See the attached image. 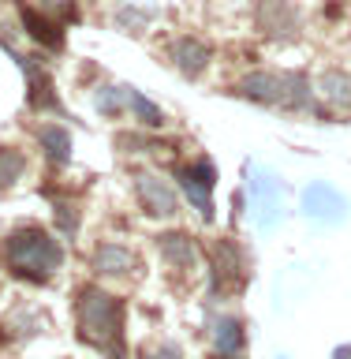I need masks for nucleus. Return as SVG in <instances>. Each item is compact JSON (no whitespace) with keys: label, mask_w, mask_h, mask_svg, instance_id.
<instances>
[{"label":"nucleus","mask_w":351,"mask_h":359,"mask_svg":"<svg viewBox=\"0 0 351 359\" xmlns=\"http://www.w3.org/2000/svg\"><path fill=\"white\" fill-rule=\"evenodd\" d=\"M157 19V8L153 4H139V0H128V4L116 8V27L128 30V34H142L150 22Z\"/></svg>","instance_id":"nucleus-18"},{"label":"nucleus","mask_w":351,"mask_h":359,"mask_svg":"<svg viewBox=\"0 0 351 359\" xmlns=\"http://www.w3.org/2000/svg\"><path fill=\"white\" fill-rule=\"evenodd\" d=\"M34 139H38V146L45 150V157H49L53 165L71 161V131H67L64 123H56V120L38 123V128H34Z\"/></svg>","instance_id":"nucleus-13"},{"label":"nucleus","mask_w":351,"mask_h":359,"mask_svg":"<svg viewBox=\"0 0 351 359\" xmlns=\"http://www.w3.org/2000/svg\"><path fill=\"white\" fill-rule=\"evenodd\" d=\"M22 172H27V154L15 150V146H0V191L15 187Z\"/></svg>","instance_id":"nucleus-19"},{"label":"nucleus","mask_w":351,"mask_h":359,"mask_svg":"<svg viewBox=\"0 0 351 359\" xmlns=\"http://www.w3.org/2000/svg\"><path fill=\"white\" fill-rule=\"evenodd\" d=\"M19 15H22V34H30L38 45H45V49H60L64 45V27L56 19H49L45 11L19 4Z\"/></svg>","instance_id":"nucleus-11"},{"label":"nucleus","mask_w":351,"mask_h":359,"mask_svg":"<svg viewBox=\"0 0 351 359\" xmlns=\"http://www.w3.org/2000/svg\"><path fill=\"white\" fill-rule=\"evenodd\" d=\"M15 64L22 67L27 75V105L34 112H64L60 109V97L53 90V79H49V67H45L41 56H22V53H11Z\"/></svg>","instance_id":"nucleus-7"},{"label":"nucleus","mask_w":351,"mask_h":359,"mask_svg":"<svg viewBox=\"0 0 351 359\" xmlns=\"http://www.w3.org/2000/svg\"><path fill=\"white\" fill-rule=\"evenodd\" d=\"M235 94L269 109H288V112L314 109V90L307 83V75L299 72H251L235 83Z\"/></svg>","instance_id":"nucleus-3"},{"label":"nucleus","mask_w":351,"mask_h":359,"mask_svg":"<svg viewBox=\"0 0 351 359\" xmlns=\"http://www.w3.org/2000/svg\"><path fill=\"white\" fill-rule=\"evenodd\" d=\"M157 247H161V258L172 269H191L198 262V247L195 240H191L187 232H165V236H157Z\"/></svg>","instance_id":"nucleus-14"},{"label":"nucleus","mask_w":351,"mask_h":359,"mask_svg":"<svg viewBox=\"0 0 351 359\" xmlns=\"http://www.w3.org/2000/svg\"><path fill=\"white\" fill-rule=\"evenodd\" d=\"M333 359H351V344H340V348L333 352Z\"/></svg>","instance_id":"nucleus-24"},{"label":"nucleus","mask_w":351,"mask_h":359,"mask_svg":"<svg viewBox=\"0 0 351 359\" xmlns=\"http://www.w3.org/2000/svg\"><path fill=\"white\" fill-rule=\"evenodd\" d=\"M299 210H303V217H310V221H318V224H344L347 213H351V202H347L344 191H336L333 184L314 180V184L303 187Z\"/></svg>","instance_id":"nucleus-5"},{"label":"nucleus","mask_w":351,"mask_h":359,"mask_svg":"<svg viewBox=\"0 0 351 359\" xmlns=\"http://www.w3.org/2000/svg\"><path fill=\"white\" fill-rule=\"evenodd\" d=\"M209 341L217 348V355H235L243 352V322L235 314H217L209 322Z\"/></svg>","instance_id":"nucleus-15"},{"label":"nucleus","mask_w":351,"mask_h":359,"mask_svg":"<svg viewBox=\"0 0 351 359\" xmlns=\"http://www.w3.org/2000/svg\"><path fill=\"white\" fill-rule=\"evenodd\" d=\"M209 60H213V49L206 41L191 38V34H184V38L172 41V64H176V72L184 79H202L206 67H209Z\"/></svg>","instance_id":"nucleus-10"},{"label":"nucleus","mask_w":351,"mask_h":359,"mask_svg":"<svg viewBox=\"0 0 351 359\" xmlns=\"http://www.w3.org/2000/svg\"><path fill=\"white\" fill-rule=\"evenodd\" d=\"M176 184L184 187V195L191 198V206L198 210L202 221H213V184H217V165L209 157H198L195 165H179L176 168Z\"/></svg>","instance_id":"nucleus-6"},{"label":"nucleus","mask_w":351,"mask_h":359,"mask_svg":"<svg viewBox=\"0 0 351 359\" xmlns=\"http://www.w3.org/2000/svg\"><path fill=\"white\" fill-rule=\"evenodd\" d=\"M251 206H254L258 229L273 232L280 224V217H284V187H280L277 172H269V168H251Z\"/></svg>","instance_id":"nucleus-4"},{"label":"nucleus","mask_w":351,"mask_h":359,"mask_svg":"<svg viewBox=\"0 0 351 359\" xmlns=\"http://www.w3.org/2000/svg\"><path fill=\"white\" fill-rule=\"evenodd\" d=\"M53 221H56V232L71 240L78 232V206L75 202H53Z\"/></svg>","instance_id":"nucleus-21"},{"label":"nucleus","mask_w":351,"mask_h":359,"mask_svg":"<svg viewBox=\"0 0 351 359\" xmlns=\"http://www.w3.org/2000/svg\"><path fill=\"white\" fill-rule=\"evenodd\" d=\"M38 11H45L49 19H56L60 27H64V22H75V19H78L75 0H38Z\"/></svg>","instance_id":"nucleus-22"},{"label":"nucleus","mask_w":351,"mask_h":359,"mask_svg":"<svg viewBox=\"0 0 351 359\" xmlns=\"http://www.w3.org/2000/svg\"><path fill=\"white\" fill-rule=\"evenodd\" d=\"M0 255H4V266L11 273L27 277L34 285H41V280H49L53 273H60V266H64V243L56 240L53 232L38 229V224L15 229L4 240V247H0Z\"/></svg>","instance_id":"nucleus-2"},{"label":"nucleus","mask_w":351,"mask_h":359,"mask_svg":"<svg viewBox=\"0 0 351 359\" xmlns=\"http://www.w3.org/2000/svg\"><path fill=\"white\" fill-rule=\"evenodd\" d=\"M128 90H131V83H109V86H101L97 94H94V109L101 112V116H109V120H120L123 112H128Z\"/></svg>","instance_id":"nucleus-17"},{"label":"nucleus","mask_w":351,"mask_h":359,"mask_svg":"<svg viewBox=\"0 0 351 359\" xmlns=\"http://www.w3.org/2000/svg\"><path fill=\"white\" fill-rule=\"evenodd\" d=\"M258 27H262L266 38L296 41L303 22H299V11L291 8V0H262L258 4Z\"/></svg>","instance_id":"nucleus-8"},{"label":"nucleus","mask_w":351,"mask_h":359,"mask_svg":"<svg viewBox=\"0 0 351 359\" xmlns=\"http://www.w3.org/2000/svg\"><path fill=\"white\" fill-rule=\"evenodd\" d=\"M128 112H131V116H139L142 128H161V123H165V109L153 105V101L146 94H139L135 86L128 90Z\"/></svg>","instance_id":"nucleus-20"},{"label":"nucleus","mask_w":351,"mask_h":359,"mask_svg":"<svg viewBox=\"0 0 351 359\" xmlns=\"http://www.w3.org/2000/svg\"><path fill=\"white\" fill-rule=\"evenodd\" d=\"M135 187H139V202H142V210L150 213V217H176V210H179L176 187L168 184L165 176H157V172H139Z\"/></svg>","instance_id":"nucleus-9"},{"label":"nucleus","mask_w":351,"mask_h":359,"mask_svg":"<svg viewBox=\"0 0 351 359\" xmlns=\"http://www.w3.org/2000/svg\"><path fill=\"white\" fill-rule=\"evenodd\" d=\"M75 333L78 341L105 352L109 359H128L123 348V303L120 296L97 288V285H83L75 296Z\"/></svg>","instance_id":"nucleus-1"},{"label":"nucleus","mask_w":351,"mask_h":359,"mask_svg":"<svg viewBox=\"0 0 351 359\" xmlns=\"http://www.w3.org/2000/svg\"><path fill=\"white\" fill-rule=\"evenodd\" d=\"M139 266V258H135L131 247H123L116 240H105V243H97V251H94V269L101 277H123V273H131V269Z\"/></svg>","instance_id":"nucleus-12"},{"label":"nucleus","mask_w":351,"mask_h":359,"mask_svg":"<svg viewBox=\"0 0 351 359\" xmlns=\"http://www.w3.org/2000/svg\"><path fill=\"white\" fill-rule=\"evenodd\" d=\"M318 90H322V97L329 101V105L351 112V75H347V72H340V67H329V72H322Z\"/></svg>","instance_id":"nucleus-16"},{"label":"nucleus","mask_w":351,"mask_h":359,"mask_svg":"<svg viewBox=\"0 0 351 359\" xmlns=\"http://www.w3.org/2000/svg\"><path fill=\"white\" fill-rule=\"evenodd\" d=\"M142 359H184V348L176 341H153L142 348Z\"/></svg>","instance_id":"nucleus-23"}]
</instances>
